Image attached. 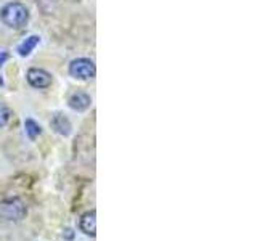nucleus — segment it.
<instances>
[{"instance_id":"f257e3e1","label":"nucleus","mask_w":257,"mask_h":241,"mask_svg":"<svg viewBox=\"0 0 257 241\" xmlns=\"http://www.w3.org/2000/svg\"><path fill=\"white\" fill-rule=\"evenodd\" d=\"M0 20L7 28L20 31L29 23V10L20 2H10L0 10Z\"/></svg>"},{"instance_id":"f03ea898","label":"nucleus","mask_w":257,"mask_h":241,"mask_svg":"<svg viewBox=\"0 0 257 241\" xmlns=\"http://www.w3.org/2000/svg\"><path fill=\"white\" fill-rule=\"evenodd\" d=\"M69 74L77 80H90L96 74L95 63L90 58H76L69 63Z\"/></svg>"},{"instance_id":"7ed1b4c3","label":"nucleus","mask_w":257,"mask_h":241,"mask_svg":"<svg viewBox=\"0 0 257 241\" xmlns=\"http://www.w3.org/2000/svg\"><path fill=\"white\" fill-rule=\"evenodd\" d=\"M0 215L8 222H18L26 215V206L20 199H8L0 204Z\"/></svg>"},{"instance_id":"20e7f679","label":"nucleus","mask_w":257,"mask_h":241,"mask_svg":"<svg viewBox=\"0 0 257 241\" xmlns=\"http://www.w3.org/2000/svg\"><path fill=\"white\" fill-rule=\"evenodd\" d=\"M26 79L28 84L31 87L37 88V90H42V88H48L53 82V77L48 71L42 69V68H31L26 72Z\"/></svg>"},{"instance_id":"39448f33","label":"nucleus","mask_w":257,"mask_h":241,"mask_svg":"<svg viewBox=\"0 0 257 241\" xmlns=\"http://www.w3.org/2000/svg\"><path fill=\"white\" fill-rule=\"evenodd\" d=\"M68 104L71 109H74L77 112H84L90 108L92 98H90V95L85 92H74V93H71V96L68 98Z\"/></svg>"},{"instance_id":"423d86ee","label":"nucleus","mask_w":257,"mask_h":241,"mask_svg":"<svg viewBox=\"0 0 257 241\" xmlns=\"http://www.w3.org/2000/svg\"><path fill=\"white\" fill-rule=\"evenodd\" d=\"M79 228L82 233H85L87 236H96V212L88 211L85 212L79 220Z\"/></svg>"},{"instance_id":"0eeeda50","label":"nucleus","mask_w":257,"mask_h":241,"mask_svg":"<svg viewBox=\"0 0 257 241\" xmlns=\"http://www.w3.org/2000/svg\"><path fill=\"white\" fill-rule=\"evenodd\" d=\"M50 126H52V129H53L56 134H60L63 137H68L72 132L71 120L66 116H64V114H61V112H56V114L52 117Z\"/></svg>"},{"instance_id":"6e6552de","label":"nucleus","mask_w":257,"mask_h":241,"mask_svg":"<svg viewBox=\"0 0 257 241\" xmlns=\"http://www.w3.org/2000/svg\"><path fill=\"white\" fill-rule=\"evenodd\" d=\"M39 44H40V37L36 36V34H32V36H29V37H26L23 40V42L18 45V48H16V52H18L20 56H29L32 52L36 50Z\"/></svg>"},{"instance_id":"1a4fd4ad","label":"nucleus","mask_w":257,"mask_h":241,"mask_svg":"<svg viewBox=\"0 0 257 241\" xmlns=\"http://www.w3.org/2000/svg\"><path fill=\"white\" fill-rule=\"evenodd\" d=\"M24 129H26V135L29 137V140H36L37 137L42 134V127L31 117L24 120Z\"/></svg>"},{"instance_id":"9d476101","label":"nucleus","mask_w":257,"mask_h":241,"mask_svg":"<svg viewBox=\"0 0 257 241\" xmlns=\"http://www.w3.org/2000/svg\"><path fill=\"white\" fill-rule=\"evenodd\" d=\"M10 116H12L10 108H8L5 103L0 101V129L5 127L8 124V120H10Z\"/></svg>"},{"instance_id":"9b49d317","label":"nucleus","mask_w":257,"mask_h":241,"mask_svg":"<svg viewBox=\"0 0 257 241\" xmlns=\"http://www.w3.org/2000/svg\"><path fill=\"white\" fill-rule=\"evenodd\" d=\"M63 236H64V239L71 241L72 238H74V231H72L71 228H66V230H64V233H63Z\"/></svg>"},{"instance_id":"f8f14e48","label":"nucleus","mask_w":257,"mask_h":241,"mask_svg":"<svg viewBox=\"0 0 257 241\" xmlns=\"http://www.w3.org/2000/svg\"><path fill=\"white\" fill-rule=\"evenodd\" d=\"M7 58H8V55H7V53L4 52V53H2V56H0V64H2V63H4V61L7 60Z\"/></svg>"}]
</instances>
